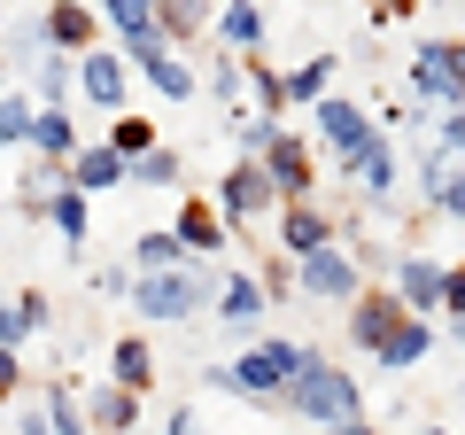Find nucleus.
<instances>
[{
	"label": "nucleus",
	"instance_id": "20",
	"mask_svg": "<svg viewBox=\"0 0 465 435\" xmlns=\"http://www.w3.org/2000/svg\"><path fill=\"white\" fill-rule=\"evenodd\" d=\"M427 342H434L427 327H419V319H403V327H396V335H388V342H381L372 358H381L388 373H403V366H419V358H427Z\"/></svg>",
	"mask_w": 465,
	"mask_h": 435
},
{
	"label": "nucleus",
	"instance_id": "32",
	"mask_svg": "<svg viewBox=\"0 0 465 435\" xmlns=\"http://www.w3.org/2000/svg\"><path fill=\"white\" fill-rule=\"evenodd\" d=\"M217 32H225L232 47H256V39H264V16H256V8H241V0H232V8H217Z\"/></svg>",
	"mask_w": 465,
	"mask_h": 435
},
{
	"label": "nucleus",
	"instance_id": "19",
	"mask_svg": "<svg viewBox=\"0 0 465 435\" xmlns=\"http://www.w3.org/2000/svg\"><path fill=\"white\" fill-rule=\"evenodd\" d=\"M32 148L47 156V164H70V156H78V125H70L63 109H32Z\"/></svg>",
	"mask_w": 465,
	"mask_h": 435
},
{
	"label": "nucleus",
	"instance_id": "44",
	"mask_svg": "<svg viewBox=\"0 0 465 435\" xmlns=\"http://www.w3.org/2000/svg\"><path fill=\"white\" fill-rule=\"evenodd\" d=\"M16 435H47V412H39V404H32V412H24V428Z\"/></svg>",
	"mask_w": 465,
	"mask_h": 435
},
{
	"label": "nucleus",
	"instance_id": "21",
	"mask_svg": "<svg viewBox=\"0 0 465 435\" xmlns=\"http://www.w3.org/2000/svg\"><path fill=\"white\" fill-rule=\"evenodd\" d=\"M39 412H47V435H85V404H78V389H70V381H54Z\"/></svg>",
	"mask_w": 465,
	"mask_h": 435
},
{
	"label": "nucleus",
	"instance_id": "3",
	"mask_svg": "<svg viewBox=\"0 0 465 435\" xmlns=\"http://www.w3.org/2000/svg\"><path fill=\"white\" fill-rule=\"evenodd\" d=\"M302 358L311 350H295V342H256L241 366H225V381H232V397H287V381L302 373Z\"/></svg>",
	"mask_w": 465,
	"mask_h": 435
},
{
	"label": "nucleus",
	"instance_id": "31",
	"mask_svg": "<svg viewBox=\"0 0 465 435\" xmlns=\"http://www.w3.org/2000/svg\"><path fill=\"white\" fill-rule=\"evenodd\" d=\"M326 78H333V55H318V63H302L295 78H280V86H287V101H326Z\"/></svg>",
	"mask_w": 465,
	"mask_h": 435
},
{
	"label": "nucleus",
	"instance_id": "4",
	"mask_svg": "<svg viewBox=\"0 0 465 435\" xmlns=\"http://www.w3.org/2000/svg\"><path fill=\"white\" fill-rule=\"evenodd\" d=\"M272 202H280V195H272V179H264L256 156H249V164H232L225 179H217V218H225V226H249V218H264Z\"/></svg>",
	"mask_w": 465,
	"mask_h": 435
},
{
	"label": "nucleus",
	"instance_id": "49",
	"mask_svg": "<svg viewBox=\"0 0 465 435\" xmlns=\"http://www.w3.org/2000/svg\"><path fill=\"white\" fill-rule=\"evenodd\" d=\"M458 70H465V47H458Z\"/></svg>",
	"mask_w": 465,
	"mask_h": 435
},
{
	"label": "nucleus",
	"instance_id": "27",
	"mask_svg": "<svg viewBox=\"0 0 465 435\" xmlns=\"http://www.w3.org/2000/svg\"><path fill=\"white\" fill-rule=\"evenodd\" d=\"M124 179H140V187H179V156H171V148H148V156L124 164Z\"/></svg>",
	"mask_w": 465,
	"mask_h": 435
},
{
	"label": "nucleus",
	"instance_id": "35",
	"mask_svg": "<svg viewBox=\"0 0 465 435\" xmlns=\"http://www.w3.org/2000/svg\"><path fill=\"white\" fill-rule=\"evenodd\" d=\"M241 70H249V86H256V101H264L272 117H280V109H287V86H280V70H264V63H241Z\"/></svg>",
	"mask_w": 465,
	"mask_h": 435
},
{
	"label": "nucleus",
	"instance_id": "46",
	"mask_svg": "<svg viewBox=\"0 0 465 435\" xmlns=\"http://www.w3.org/2000/svg\"><path fill=\"white\" fill-rule=\"evenodd\" d=\"M163 435H194V412H171V428Z\"/></svg>",
	"mask_w": 465,
	"mask_h": 435
},
{
	"label": "nucleus",
	"instance_id": "12",
	"mask_svg": "<svg viewBox=\"0 0 465 435\" xmlns=\"http://www.w3.org/2000/svg\"><path fill=\"white\" fill-rule=\"evenodd\" d=\"M210 303H217V327H225V335H241V342L264 327V288L241 280V272H232V280H217V296H210Z\"/></svg>",
	"mask_w": 465,
	"mask_h": 435
},
{
	"label": "nucleus",
	"instance_id": "2",
	"mask_svg": "<svg viewBox=\"0 0 465 435\" xmlns=\"http://www.w3.org/2000/svg\"><path fill=\"white\" fill-rule=\"evenodd\" d=\"M287 404L333 428V420H357V381L341 366H326V358H302V373L287 381Z\"/></svg>",
	"mask_w": 465,
	"mask_h": 435
},
{
	"label": "nucleus",
	"instance_id": "36",
	"mask_svg": "<svg viewBox=\"0 0 465 435\" xmlns=\"http://www.w3.org/2000/svg\"><path fill=\"white\" fill-rule=\"evenodd\" d=\"M32 335H39L32 319H24L16 303H0V350H24V342H32Z\"/></svg>",
	"mask_w": 465,
	"mask_h": 435
},
{
	"label": "nucleus",
	"instance_id": "1",
	"mask_svg": "<svg viewBox=\"0 0 465 435\" xmlns=\"http://www.w3.org/2000/svg\"><path fill=\"white\" fill-rule=\"evenodd\" d=\"M210 296H217V272H210V265H179V272H140V288H133L140 319H194V311H202Z\"/></svg>",
	"mask_w": 465,
	"mask_h": 435
},
{
	"label": "nucleus",
	"instance_id": "39",
	"mask_svg": "<svg viewBox=\"0 0 465 435\" xmlns=\"http://www.w3.org/2000/svg\"><path fill=\"white\" fill-rule=\"evenodd\" d=\"M442 311H465V265H442Z\"/></svg>",
	"mask_w": 465,
	"mask_h": 435
},
{
	"label": "nucleus",
	"instance_id": "14",
	"mask_svg": "<svg viewBox=\"0 0 465 435\" xmlns=\"http://www.w3.org/2000/svg\"><path fill=\"white\" fill-rule=\"evenodd\" d=\"M171 234H179L186 257H217V249H225V218H217L210 195H186V210H179V226H171Z\"/></svg>",
	"mask_w": 465,
	"mask_h": 435
},
{
	"label": "nucleus",
	"instance_id": "18",
	"mask_svg": "<svg viewBox=\"0 0 465 435\" xmlns=\"http://www.w3.org/2000/svg\"><path fill=\"white\" fill-rule=\"evenodd\" d=\"M140 420V397H124V389H94V404H85V435H133Z\"/></svg>",
	"mask_w": 465,
	"mask_h": 435
},
{
	"label": "nucleus",
	"instance_id": "7",
	"mask_svg": "<svg viewBox=\"0 0 465 435\" xmlns=\"http://www.w3.org/2000/svg\"><path fill=\"white\" fill-rule=\"evenodd\" d=\"M411 86L427 101H450V109H458L465 101V70H458V47H450V39H427V47L411 55Z\"/></svg>",
	"mask_w": 465,
	"mask_h": 435
},
{
	"label": "nucleus",
	"instance_id": "13",
	"mask_svg": "<svg viewBox=\"0 0 465 435\" xmlns=\"http://www.w3.org/2000/svg\"><path fill=\"white\" fill-rule=\"evenodd\" d=\"M39 32H47V55H85L94 47V8L85 0H54L39 16Z\"/></svg>",
	"mask_w": 465,
	"mask_h": 435
},
{
	"label": "nucleus",
	"instance_id": "15",
	"mask_svg": "<svg viewBox=\"0 0 465 435\" xmlns=\"http://www.w3.org/2000/svg\"><path fill=\"white\" fill-rule=\"evenodd\" d=\"M388 296L403 303V311H442V265L434 257H396V288Z\"/></svg>",
	"mask_w": 465,
	"mask_h": 435
},
{
	"label": "nucleus",
	"instance_id": "40",
	"mask_svg": "<svg viewBox=\"0 0 465 435\" xmlns=\"http://www.w3.org/2000/svg\"><path fill=\"white\" fill-rule=\"evenodd\" d=\"M442 148H450V156H465V101L442 117Z\"/></svg>",
	"mask_w": 465,
	"mask_h": 435
},
{
	"label": "nucleus",
	"instance_id": "47",
	"mask_svg": "<svg viewBox=\"0 0 465 435\" xmlns=\"http://www.w3.org/2000/svg\"><path fill=\"white\" fill-rule=\"evenodd\" d=\"M450 327H458V342H465V311H458V319H450Z\"/></svg>",
	"mask_w": 465,
	"mask_h": 435
},
{
	"label": "nucleus",
	"instance_id": "38",
	"mask_svg": "<svg viewBox=\"0 0 465 435\" xmlns=\"http://www.w3.org/2000/svg\"><path fill=\"white\" fill-rule=\"evenodd\" d=\"M256 288H264V303H272V296H287V288H295V272H287V265H280V257H272V265H264V272H256Z\"/></svg>",
	"mask_w": 465,
	"mask_h": 435
},
{
	"label": "nucleus",
	"instance_id": "24",
	"mask_svg": "<svg viewBox=\"0 0 465 435\" xmlns=\"http://www.w3.org/2000/svg\"><path fill=\"white\" fill-rule=\"evenodd\" d=\"M349 179H365L372 195H388V187H396V148H388V140H372V148L349 164Z\"/></svg>",
	"mask_w": 465,
	"mask_h": 435
},
{
	"label": "nucleus",
	"instance_id": "8",
	"mask_svg": "<svg viewBox=\"0 0 465 435\" xmlns=\"http://www.w3.org/2000/svg\"><path fill=\"white\" fill-rule=\"evenodd\" d=\"M295 280L311 288L318 303H349V296H357V257H349L341 241H333V249H311V257H302V272H295Z\"/></svg>",
	"mask_w": 465,
	"mask_h": 435
},
{
	"label": "nucleus",
	"instance_id": "41",
	"mask_svg": "<svg viewBox=\"0 0 465 435\" xmlns=\"http://www.w3.org/2000/svg\"><path fill=\"white\" fill-rule=\"evenodd\" d=\"M16 311H24V319H32V327H47V311H54V303H47V296H39V288H24V296H16Z\"/></svg>",
	"mask_w": 465,
	"mask_h": 435
},
{
	"label": "nucleus",
	"instance_id": "9",
	"mask_svg": "<svg viewBox=\"0 0 465 435\" xmlns=\"http://www.w3.org/2000/svg\"><path fill=\"white\" fill-rule=\"evenodd\" d=\"M341 241V226H333L318 202H280V249L287 257H311V249H333Z\"/></svg>",
	"mask_w": 465,
	"mask_h": 435
},
{
	"label": "nucleus",
	"instance_id": "33",
	"mask_svg": "<svg viewBox=\"0 0 465 435\" xmlns=\"http://www.w3.org/2000/svg\"><path fill=\"white\" fill-rule=\"evenodd\" d=\"M109 148L124 156V164H133V156H148V148H155V125H148V117H116V133H109Z\"/></svg>",
	"mask_w": 465,
	"mask_h": 435
},
{
	"label": "nucleus",
	"instance_id": "43",
	"mask_svg": "<svg viewBox=\"0 0 465 435\" xmlns=\"http://www.w3.org/2000/svg\"><path fill=\"white\" fill-rule=\"evenodd\" d=\"M372 16H381V24L388 16H411V0H372Z\"/></svg>",
	"mask_w": 465,
	"mask_h": 435
},
{
	"label": "nucleus",
	"instance_id": "22",
	"mask_svg": "<svg viewBox=\"0 0 465 435\" xmlns=\"http://www.w3.org/2000/svg\"><path fill=\"white\" fill-rule=\"evenodd\" d=\"M140 78H148V86H155L163 101H194V70H186L179 55H155V63L140 70Z\"/></svg>",
	"mask_w": 465,
	"mask_h": 435
},
{
	"label": "nucleus",
	"instance_id": "16",
	"mask_svg": "<svg viewBox=\"0 0 465 435\" xmlns=\"http://www.w3.org/2000/svg\"><path fill=\"white\" fill-rule=\"evenodd\" d=\"M63 179H70V195H94V187H124V156H116L109 140H101V148H78Z\"/></svg>",
	"mask_w": 465,
	"mask_h": 435
},
{
	"label": "nucleus",
	"instance_id": "5",
	"mask_svg": "<svg viewBox=\"0 0 465 435\" xmlns=\"http://www.w3.org/2000/svg\"><path fill=\"white\" fill-rule=\"evenodd\" d=\"M403 319H411V311H403L388 288H357V296H349V342H357V350H381Z\"/></svg>",
	"mask_w": 465,
	"mask_h": 435
},
{
	"label": "nucleus",
	"instance_id": "10",
	"mask_svg": "<svg viewBox=\"0 0 465 435\" xmlns=\"http://www.w3.org/2000/svg\"><path fill=\"white\" fill-rule=\"evenodd\" d=\"M256 164H264V179H272V195H280V202H302V195H311V148H302L295 133H280Z\"/></svg>",
	"mask_w": 465,
	"mask_h": 435
},
{
	"label": "nucleus",
	"instance_id": "25",
	"mask_svg": "<svg viewBox=\"0 0 465 435\" xmlns=\"http://www.w3.org/2000/svg\"><path fill=\"white\" fill-rule=\"evenodd\" d=\"M39 218H54V234H63V241H85V226H94V210H85V195H70V187H63V195H54L47 210H39Z\"/></svg>",
	"mask_w": 465,
	"mask_h": 435
},
{
	"label": "nucleus",
	"instance_id": "30",
	"mask_svg": "<svg viewBox=\"0 0 465 435\" xmlns=\"http://www.w3.org/2000/svg\"><path fill=\"white\" fill-rule=\"evenodd\" d=\"M32 140V94H0V148Z\"/></svg>",
	"mask_w": 465,
	"mask_h": 435
},
{
	"label": "nucleus",
	"instance_id": "48",
	"mask_svg": "<svg viewBox=\"0 0 465 435\" xmlns=\"http://www.w3.org/2000/svg\"><path fill=\"white\" fill-rule=\"evenodd\" d=\"M427 435H450V428H427Z\"/></svg>",
	"mask_w": 465,
	"mask_h": 435
},
{
	"label": "nucleus",
	"instance_id": "34",
	"mask_svg": "<svg viewBox=\"0 0 465 435\" xmlns=\"http://www.w3.org/2000/svg\"><path fill=\"white\" fill-rule=\"evenodd\" d=\"M32 78H39V101H47V109L70 94V63H63V55H39V63H32Z\"/></svg>",
	"mask_w": 465,
	"mask_h": 435
},
{
	"label": "nucleus",
	"instance_id": "26",
	"mask_svg": "<svg viewBox=\"0 0 465 435\" xmlns=\"http://www.w3.org/2000/svg\"><path fill=\"white\" fill-rule=\"evenodd\" d=\"M140 272H179V265H194V257L179 249V234H140Z\"/></svg>",
	"mask_w": 465,
	"mask_h": 435
},
{
	"label": "nucleus",
	"instance_id": "45",
	"mask_svg": "<svg viewBox=\"0 0 465 435\" xmlns=\"http://www.w3.org/2000/svg\"><path fill=\"white\" fill-rule=\"evenodd\" d=\"M326 435H372V428H365V420H333Z\"/></svg>",
	"mask_w": 465,
	"mask_h": 435
},
{
	"label": "nucleus",
	"instance_id": "6",
	"mask_svg": "<svg viewBox=\"0 0 465 435\" xmlns=\"http://www.w3.org/2000/svg\"><path fill=\"white\" fill-rule=\"evenodd\" d=\"M318 133H326V148L341 156V171L357 164V156H365L372 140H381V133H372V117H365V109H357V101H333V94L318 101Z\"/></svg>",
	"mask_w": 465,
	"mask_h": 435
},
{
	"label": "nucleus",
	"instance_id": "23",
	"mask_svg": "<svg viewBox=\"0 0 465 435\" xmlns=\"http://www.w3.org/2000/svg\"><path fill=\"white\" fill-rule=\"evenodd\" d=\"M202 16H210V0H155V32H163V39L202 32Z\"/></svg>",
	"mask_w": 465,
	"mask_h": 435
},
{
	"label": "nucleus",
	"instance_id": "42",
	"mask_svg": "<svg viewBox=\"0 0 465 435\" xmlns=\"http://www.w3.org/2000/svg\"><path fill=\"white\" fill-rule=\"evenodd\" d=\"M16 381H24V358H16V350H0V397H16Z\"/></svg>",
	"mask_w": 465,
	"mask_h": 435
},
{
	"label": "nucleus",
	"instance_id": "11",
	"mask_svg": "<svg viewBox=\"0 0 465 435\" xmlns=\"http://www.w3.org/2000/svg\"><path fill=\"white\" fill-rule=\"evenodd\" d=\"M70 70H78L70 86H78L85 101H101V109H116V101H124V70H133V63H124V55H109V47H85V55H78Z\"/></svg>",
	"mask_w": 465,
	"mask_h": 435
},
{
	"label": "nucleus",
	"instance_id": "29",
	"mask_svg": "<svg viewBox=\"0 0 465 435\" xmlns=\"http://www.w3.org/2000/svg\"><path fill=\"white\" fill-rule=\"evenodd\" d=\"M47 55V32L39 24H8V55H0V70H24V63H39Z\"/></svg>",
	"mask_w": 465,
	"mask_h": 435
},
{
	"label": "nucleus",
	"instance_id": "28",
	"mask_svg": "<svg viewBox=\"0 0 465 435\" xmlns=\"http://www.w3.org/2000/svg\"><path fill=\"white\" fill-rule=\"evenodd\" d=\"M101 16H109L124 39H140V32H155V0H101Z\"/></svg>",
	"mask_w": 465,
	"mask_h": 435
},
{
	"label": "nucleus",
	"instance_id": "50",
	"mask_svg": "<svg viewBox=\"0 0 465 435\" xmlns=\"http://www.w3.org/2000/svg\"><path fill=\"white\" fill-rule=\"evenodd\" d=\"M458 389H465V381H458Z\"/></svg>",
	"mask_w": 465,
	"mask_h": 435
},
{
	"label": "nucleus",
	"instance_id": "37",
	"mask_svg": "<svg viewBox=\"0 0 465 435\" xmlns=\"http://www.w3.org/2000/svg\"><path fill=\"white\" fill-rule=\"evenodd\" d=\"M434 210H442V218H465V164L450 171L442 187H434Z\"/></svg>",
	"mask_w": 465,
	"mask_h": 435
},
{
	"label": "nucleus",
	"instance_id": "17",
	"mask_svg": "<svg viewBox=\"0 0 465 435\" xmlns=\"http://www.w3.org/2000/svg\"><path fill=\"white\" fill-rule=\"evenodd\" d=\"M109 373H116L124 397H148V389H155V350H148V335H124V342H116Z\"/></svg>",
	"mask_w": 465,
	"mask_h": 435
}]
</instances>
